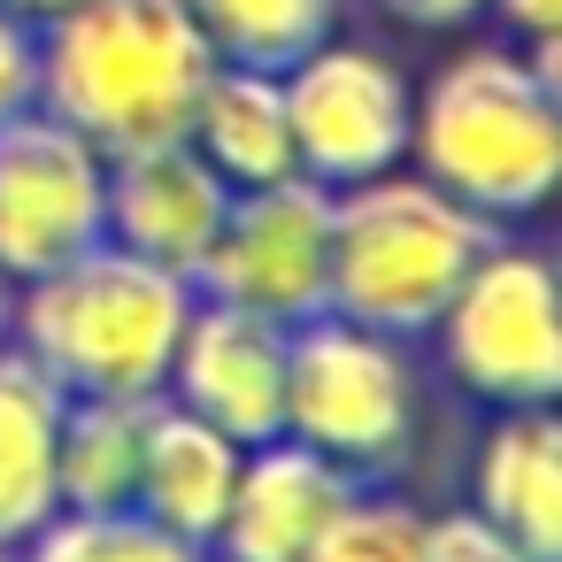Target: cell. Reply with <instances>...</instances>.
<instances>
[{
    "mask_svg": "<svg viewBox=\"0 0 562 562\" xmlns=\"http://www.w3.org/2000/svg\"><path fill=\"white\" fill-rule=\"evenodd\" d=\"M408 170L477 209L485 224H524L562 178V86L554 40H485L447 55L408 109Z\"/></svg>",
    "mask_w": 562,
    "mask_h": 562,
    "instance_id": "1",
    "label": "cell"
},
{
    "mask_svg": "<svg viewBox=\"0 0 562 562\" xmlns=\"http://www.w3.org/2000/svg\"><path fill=\"white\" fill-rule=\"evenodd\" d=\"M216 55L178 0H70L40 24V109L101 155L186 139Z\"/></svg>",
    "mask_w": 562,
    "mask_h": 562,
    "instance_id": "2",
    "label": "cell"
},
{
    "mask_svg": "<svg viewBox=\"0 0 562 562\" xmlns=\"http://www.w3.org/2000/svg\"><path fill=\"white\" fill-rule=\"evenodd\" d=\"M186 308H193V278L101 239L16 285L9 339L63 393H162Z\"/></svg>",
    "mask_w": 562,
    "mask_h": 562,
    "instance_id": "3",
    "label": "cell"
},
{
    "mask_svg": "<svg viewBox=\"0 0 562 562\" xmlns=\"http://www.w3.org/2000/svg\"><path fill=\"white\" fill-rule=\"evenodd\" d=\"M493 232L501 224H485L477 209H462L408 162L385 178H362V186L331 193L324 308H339L370 331H393V339H424Z\"/></svg>",
    "mask_w": 562,
    "mask_h": 562,
    "instance_id": "4",
    "label": "cell"
},
{
    "mask_svg": "<svg viewBox=\"0 0 562 562\" xmlns=\"http://www.w3.org/2000/svg\"><path fill=\"white\" fill-rule=\"evenodd\" d=\"M285 439L339 462L355 485H385L408 470L424 431V378L408 339L370 331L339 308H316L285 331Z\"/></svg>",
    "mask_w": 562,
    "mask_h": 562,
    "instance_id": "5",
    "label": "cell"
},
{
    "mask_svg": "<svg viewBox=\"0 0 562 562\" xmlns=\"http://www.w3.org/2000/svg\"><path fill=\"white\" fill-rule=\"evenodd\" d=\"M424 339H439L447 378L477 408H554V393H562L554 255L501 224L485 239V255L462 270V285L447 293V308Z\"/></svg>",
    "mask_w": 562,
    "mask_h": 562,
    "instance_id": "6",
    "label": "cell"
},
{
    "mask_svg": "<svg viewBox=\"0 0 562 562\" xmlns=\"http://www.w3.org/2000/svg\"><path fill=\"white\" fill-rule=\"evenodd\" d=\"M285 78V116H293V162L301 178L347 193L362 178H385L408 162V109H416V86L408 70L370 47V40H324L308 47Z\"/></svg>",
    "mask_w": 562,
    "mask_h": 562,
    "instance_id": "7",
    "label": "cell"
},
{
    "mask_svg": "<svg viewBox=\"0 0 562 562\" xmlns=\"http://www.w3.org/2000/svg\"><path fill=\"white\" fill-rule=\"evenodd\" d=\"M324 285H331V186H316L301 170L232 193V209L193 270V293L255 308L285 331L324 308Z\"/></svg>",
    "mask_w": 562,
    "mask_h": 562,
    "instance_id": "8",
    "label": "cell"
},
{
    "mask_svg": "<svg viewBox=\"0 0 562 562\" xmlns=\"http://www.w3.org/2000/svg\"><path fill=\"white\" fill-rule=\"evenodd\" d=\"M109 239V155L40 101L0 124V278H40Z\"/></svg>",
    "mask_w": 562,
    "mask_h": 562,
    "instance_id": "9",
    "label": "cell"
},
{
    "mask_svg": "<svg viewBox=\"0 0 562 562\" xmlns=\"http://www.w3.org/2000/svg\"><path fill=\"white\" fill-rule=\"evenodd\" d=\"M162 401L193 408L201 424L232 431L239 447L270 439L285 424V324L193 293L186 331L162 370Z\"/></svg>",
    "mask_w": 562,
    "mask_h": 562,
    "instance_id": "10",
    "label": "cell"
},
{
    "mask_svg": "<svg viewBox=\"0 0 562 562\" xmlns=\"http://www.w3.org/2000/svg\"><path fill=\"white\" fill-rule=\"evenodd\" d=\"M347 501H355V477L339 462L270 431L239 454V485L209 539V562H308V547L331 531Z\"/></svg>",
    "mask_w": 562,
    "mask_h": 562,
    "instance_id": "11",
    "label": "cell"
},
{
    "mask_svg": "<svg viewBox=\"0 0 562 562\" xmlns=\"http://www.w3.org/2000/svg\"><path fill=\"white\" fill-rule=\"evenodd\" d=\"M224 209H232V186L193 155V139H155V147L109 155V247H124L139 262L193 278Z\"/></svg>",
    "mask_w": 562,
    "mask_h": 562,
    "instance_id": "12",
    "label": "cell"
},
{
    "mask_svg": "<svg viewBox=\"0 0 562 562\" xmlns=\"http://www.w3.org/2000/svg\"><path fill=\"white\" fill-rule=\"evenodd\" d=\"M470 508L524 539L531 554L562 562V424L554 408H493L470 454Z\"/></svg>",
    "mask_w": 562,
    "mask_h": 562,
    "instance_id": "13",
    "label": "cell"
},
{
    "mask_svg": "<svg viewBox=\"0 0 562 562\" xmlns=\"http://www.w3.org/2000/svg\"><path fill=\"white\" fill-rule=\"evenodd\" d=\"M239 439L201 424L193 408L162 401L155 393V416H147V447H139V485H132V508L155 516L162 531L209 547L224 508H232V485H239Z\"/></svg>",
    "mask_w": 562,
    "mask_h": 562,
    "instance_id": "14",
    "label": "cell"
},
{
    "mask_svg": "<svg viewBox=\"0 0 562 562\" xmlns=\"http://www.w3.org/2000/svg\"><path fill=\"white\" fill-rule=\"evenodd\" d=\"M186 139L193 155L232 186H270V178H293V116H285V78L278 70H239V63H216L193 116H186Z\"/></svg>",
    "mask_w": 562,
    "mask_h": 562,
    "instance_id": "15",
    "label": "cell"
},
{
    "mask_svg": "<svg viewBox=\"0 0 562 562\" xmlns=\"http://www.w3.org/2000/svg\"><path fill=\"white\" fill-rule=\"evenodd\" d=\"M55 431H63V385L9 339L0 347V547H24L63 508Z\"/></svg>",
    "mask_w": 562,
    "mask_h": 562,
    "instance_id": "16",
    "label": "cell"
},
{
    "mask_svg": "<svg viewBox=\"0 0 562 562\" xmlns=\"http://www.w3.org/2000/svg\"><path fill=\"white\" fill-rule=\"evenodd\" d=\"M147 416L155 393H63V431H55L63 508H132Z\"/></svg>",
    "mask_w": 562,
    "mask_h": 562,
    "instance_id": "17",
    "label": "cell"
},
{
    "mask_svg": "<svg viewBox=\"0 0 562 562\" xmlns=\"http://www.w3.org/2000/svg\"><path fill=\"white\" fill-rule=\"evenodd\" d=\"M216 63L239 70H293L308 47L339 32L347 0H178Z\"/></svg>",
    "mask_w": 562,
    "mask_h": 562,
    "instance_id": "18",
    "label": "cell"
},
{
    "mask_svg": "<svg viewBox=\"0 0 562 562\" xmlns=\"http://www.w3.org/2000/svg\"><path fill=\"white\" fill-rule=\"evenodd\" d=\"M16 554L24 562H209V547L162 531L139 508H55Z\"/></svg>",
    "mask_w": 562,
    "mask_h": 562,
    "instance_id": "19",
    "label": "cell"
},
{
    "mask_svg": "<svg viewBox=\"0 0 562 562\" xmlns=\"http://www.w3.org/2000/svg\"><path fill=\"white\" fill-rule=\"evenodd\" d=\"M308 562H424V508L385 485H355V501L331 516Z\"/></svg>",
    "mask_w": 562,
    "mask_h": 562,
    "instance_id": "20",
    "label": "cell"
},
{
    "mask_svg": "<svg viewBox=\"0 0 562 562\" xmlns=\"http://www.w3.org/2000/svg\"><path fill=\"white\" fill-rule=\"evenodd\" d=\"M424 562H547V554H531L477 508H447V516H424Z\"/></svg>",
    "mask_w": 562,
    "mask_h": 562,
    "instance_id": "21",
    "label": "cell"
},
{
    "mask_svg": "<svg viewBox=\"0 0 562 562\" xmlns=\"http://www.w3.org/2000/svg\"><path fill=\"white\" fill-rule=\"evenodd\" d=\"M40 101V24L0 9V124Z\"/></svg>",
    "mask_w": 562,
    "mask_h": 562,
    "instance_id": "22",
    "label": "cell"
},
{
    "mask_svg": "<svg viewBox=\"0 0 562 562\" xmlns=\"http://www.w3.org/2000/svg\"><path fill=\"white\" fill-rule=\"evenodd\" d=\"M485 16H501V32L516 47H539L562 32V0H485Z\"/></svg>",
    "mask_w": 562,
    "mask_h": 562,
    "instance_id": "23",
    "label": "cell"
},
{
    "mask_svg": "<svg viewBox=\"0 0 562 562\" xmlns=\"http://www.w3.org/2000/svg\"><path fill=\"white\" fill-rule=\"evenodd\" d=\"M385 16H401L408 32H462L485 16V0H378Z\"/></svg>",
    "mask_w": 562,
    "mask_h": 562,
    "instance_id": "24",
    "label": "cell"
},
{
    "mask_svg": "<svg viewBox=\"0 0 562 562\" xmlns=\"http://www.w3.org/2000/svg\"><path fill=\"white\" fill-rule=\"evenodd\" d=\"M0 9L24 16V24H47V16H63V9H70V0H0Z\"/></svg>",
    "mask_w": 562,
    "mask_h": 562,
    "instance_id": "25",
    "label": "cell"
},
{
    "mask_svg": "<svg viewBox=\"0 0 562 562\" xmlns=\"http://www.w3.org/2000/svg\"><path fill=\"white\" fill-rule=\"evenodd\" d=\"M9 324H16V278H0V347H9Z\"/></svg>",
    "mask_w": 562,
    "mask_h": 562,
    "instance_id": "26",
    "label": "cell"
},
{
    "mask_svg": "<svg viewBox=\"0 0 562 562\" xmlns=\"http://www.w3.org/2000/svg\"><path fill=\"white\" fill-rule=\"evenodd\" d=\"M0 562H24V554H16V547H0Z\"/></svg>",
    "mask_w": 562,
    "mask_h": 562,
    "instance_id": "27",
    "label": "cell"
}]
</instances>
